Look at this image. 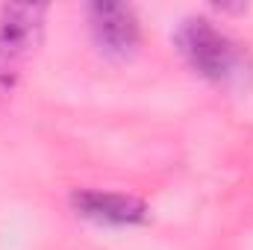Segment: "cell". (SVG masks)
<instances>
[{"instance_id":"6da1fadb","label":"cell","mask_w":253,"mask_h":250,"mask_svg":"<svg viewBox=\"0 0 253 250\" xmlns=\"http://www.w3.org/2000/svg\"><path fill=\"white\" fill-rule=\"evenodd\" d=\"M177 44L191 68L209 80H227V77L239 74V68H242L239 47L203 18H191L180 27Z\"/></svg>"},{"instance_id":"7a4b0ae2","label":"cell","mask_w":253,"mask_h":250,"mask_svg":"<svg viewBox=\"0 0 253 250\" xmlns=\"http://www.w3.org/2000/svg\"><path fill=\"white\" fill-rule=\"evenodd\" d=\"M42 6L15 3L6 6L0 15V85L15 83L18 68L30 56V47L36 44V36L42 30Z\"/></svg>"},{"instance_id":"3957f363","label":"cell","mask_w":253,"mask_h":250,"mask_svg":"<svg viewBox=\"0 0 253 250\" xmlns=\"http://www.w3.org/2000/svg\"><path fill=\"white\" fill-rule=\"evenodd\" d=\"M91 27L97 42L112 50V53H126L138 42V24L132 9L121 3H94L91 6Z\"/></svg>"},{"instance_id":"277c9868","label":"cell","mask_w":253,"mask_h":250,"mask_svg":"<svg viewBox=\"0 0 253 250\" xmlns=\"http://www.w3.org/2000/svg\"><path fill=\"white\" fill-rule=\"evenodd\" d=\"M74 206L100 224H138L144 221V206L124 194H103V191H77Z\"/></svg>"}]
</instances>
